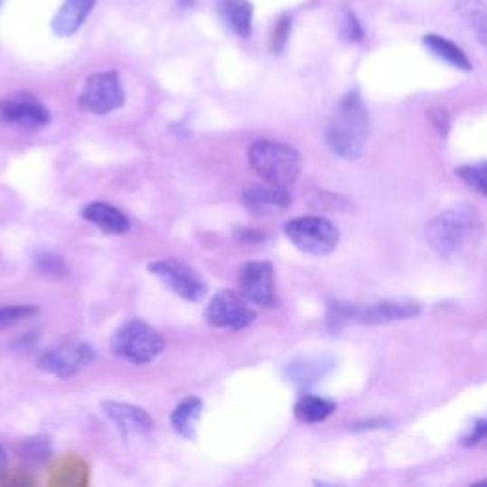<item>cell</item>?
Instances as JSON below:
<instances>
[{
  "label": "cell",
  "mask_w": 487,
  "mask_h": 487,
  "mask_svg": "<svg viewBox=\"0 0 487 487\" xmlns=\"http://www.w3.org/2000/svg\"><path fill=\"white\" fill-rule=\"evenodd\" d=\"M94 349L88 342H63L39 358V370L53 377H73L94 362Z\"/></svg>",
  "instance_id": "10"
},
{
  "label": "cell",
  "mask_w": 487,
  "mask_h": 487,
  "mask_svg": "<svg viewBox=\"0 0 487 487\" xmlns=\"http://www.w3.org/2000/svg\"><path fill=\"white\" fill-rule=\"evenodd\" d=\"M478 223L476 208L471 204H457L444 210L426 227V242L440 258H455L473 237Z\"/></svg>",
  "instance_id": "3"
},
{
  "label": "cell",
  "mask_w": 487,
  "mask_h": 487,
  "mask_svg": "<svg viewBox=\"0 0 487 487\" xmlns=\"http://www.w3.org/2000/svg\"><path fill=\"white\" fill-rule=\"evenodd\" d=\"M149 273L168 290L187 303H202L208 295V284L198 270L182 259L166 258L149 263Z\"/></svg>",
  "instance_id": "7"
},
{
  "label": "cell",
  "mask_w": 487,
  "mask_h": 487,
  "mask_svg": "<svg viewBox=\"0 0 487 487\" xmlns=\"http://www.w3.org/2000/svg\"><path fill=\"white\" fill-rule=\"evenodd\" d=\"M284 232L297 249L316 258L330 256L339 244L337 227L320 215H304L287 221Z\"/></svg>",
  "instance_id": "6"
},
{
  "label": "cell",
  "mask_w": 487,
  "mask_h": 487,
  "mask_svg": "<svg viewBox=\"0 0 487 487\" xmlns=\"http://www.w3.org/2000/svg\"><path fill=\"white\" fill-rule=\"evenodd\" d=\"M6 463H8V455H6V451H5V447H3V445H0V473H3V471H5V466H6Z\"/></svg>",
  "instance_id": "31"
},
{
  "label": "cell",
  "mask_w": 487,
  "mask_h": 487,
  "mask_svg": "<svg viewBox=\"0 0 487 487\" xmlns=\"http://www.w3.org/2000/svg\"><path fill=\"white\" fill-rule=\"evenodd\" d=\"M337 409L335 402L322 398V396H314V394H304L295 402V417L301 423L306 425H314V423H322L326 421L330 415H333Z\"/></svg>",
  "instance_id": "20"
},
{
  "label": "cell",
  "mask_w": 487,
  "mask_h": 487,
  "mask_svg": "<svg viewBox=\"0 0 487 487\" xmlns=\"http://www.w3.org/2000/svg\"><path fill=\"white\" fill-rule=\"evenodd\" d=\"M37 265L41 267V270L46 275H60L65 270L63 261L60 258H56V256H41Z\"/></svg>",
  "instance_id": "27"
},
{
  "label": "cell",
  "mask_w": 487,
  "mask_h": 487,
  "mask_svg": "<svg viewBox=\"0 0 487 487\" xmlns=\"http://www.w3.org/2000/svg\"><path fill=\"white\" fill-rule=\"evenodd\" d=\"M82 218L105 234H126L132 229V223L126 218V213L107 202H92L84 206Z\"/></svg>",
  "instance_id": "15"
},
{
  "label": "cell",
  "mask_w": 487,
  "mask_h": 487,
  "mask_svg": "<svg viewBox=\"0 0 487 487\" xmlns=\"http://www.w3.org/2000/svg\"><path fill=\"white\" fill-rule=\"evenodd\" d=\"M248 162L263 182L290 189L301 175V155L287 143L258 139L248 149Z\"/></svg>",
  "instance_id": "2"
},
{
  "label": "cell",
  "mask_w": 487,
  "mask_h": 487,
  "mask_svg": "<svg viewBox=\"0 0 487 487\" xmlns=\"http://www.w3.org/2000/svg\"><path fill=\"white\" fill-rule=\"evenodd\" d=\"M103 413L113 421V425L122 432L124 438H132V436H141L147 435L155 428V419L151 415L141 409L134 404H126V402H103L101 404Z\"/></svg>",
  "instance_id": "13"
},
{
  "label": "cell",
  "mask_w": 487,
  "mask_h": 487,
  "mask_svg": "<svg viewBox=\"0 0 487 487\" xmlns=\"http://www.w3.org/2000/svg\"><path fill=\"white\" fill-rule=\"evenodd\" d=\"M347 17V20H345V34H347V39L349 41H360V39H362V27H360V23H358V20H356V17L352 15V14H347L345 15Z\"/></svg>",
  "instance_id": "28"
},
{
  "label": "cell",
  "mask_w": 487,
  "mask_h": 487,
  "mask_svg": "<svg viewBox=\"0 0 487 487\" xmlns=\"http://www.w3.org/2000/svg\"><path fill=\"white\" fill-rule=\"evenodd\" d=\"M485 438H487V419L476 423V426L473 430V435L464 440V444L466 445H474V444H478V442H482Z\"/></svg>",
  "instance_id": "30"
},
{
  "label": "cell",
  "mask_w": 487,
  "mask_h": 487,
  "mask_svg": "<svg viewBox=\"0 0 487 487\" xmlns=\"http://www.w3.org/2000/svg\"><path fill=\"white\" fill-rule=\"evenodd\" d=\"M96 3L98 0H65L52 22L53 33H56L58 37H70V34H75L86 22V17L92 14Z\"/></svg>",
  "instance_id": "16"
},
{
  "label": "cell",
  "mask_w": 487,
  "mask_h": 487,
  "mask_svg": "<svg viewBox=\"0 0 487 487\" xmlns=\"http://www.w3.org/2000/svg\"><path fill=\"white\" fill-rule=\"evenodd\" d=\"M17 455H20L23 461L41 464L52 455V447H50L48 438H42V436L29 438V440L22 442L20 447H17Z\"/></svg>",
  "instance_id": "25"
},
{
  "label": "cell",
  "mask_w": 487,
  "mask_h": 487,
  "mask_svg": "<svg viewBox=\"0 0 487 487\" xmlns=\"http://www.w3.org/2000/svg\"><path fill=\"white\" fill-rule=\"evenodd\" d=\"M39 313H41V309L34 304H5V306H0V330L20 326L22 322L34 318Z\"/></svg>",
  "instance_id": "23"
},
{
  "label": "cell",
  "mask_w": 487,
  "mask_h": 487,
  "mask_svg": "<svg viewBox=\"0 0 487 487\" xmlns=\"http://www.w3.org/2000/svg\"><path fill=\"white\" fill-rule=\"evenodd\" d=\"M239 292L258 306H276L275 267L268 261H248L240 267Z\"/></svg>",
  "instance_id": "11"
},
{
  "label": "cell",
  "mask_w": 487,
  "mask_h": 487,
  "mask_svg": "<svg viewBox=\"0 0 487 487\" xmlns=\"http://www.w3.org/2000/svg\"><path fill=\"white\" fill-rule=\"evenodd\" d=\"M124 88L117 70H101L89 75L79 96L80 109L94 115H109L124 105Z\"/></svg>",
  "instance_id": "8"
},
{
  "label": "cell",
  "mask_w": 487,
  "mask_h": 487,
  "mask_svg": "<svg viewBox=\"0 0 487 487\" xmlns=\"http://www.w3.org/2000/svg\"><path fill=\"white\" fill-rule=\"evenodd\" d=\"M370 134L368 107L360 94L351 92L342 98L337 115L326 132L328 147L333 155L345 160H358L366 149Z\"/></svg>",
  "instance_id": "1"
},
{
  "label": "cell",
  "mask_w": 487,
  "mask_h": 487,
  "mask_svg": "<svg viewBox=\"0 0 487 487\" xmlns=\"http://www.w3.org/2000/svg\"><path fill=\"white\" fill-rule=\"evenodd\" d=\"M218 10L223 22L240 37H249L254 6L248 0H218Z\"/></svg>",
  "instance_id": "18"
},
{
  "label": "cell",
  "mask_w": 487,
  "mask_h": 487,
  "mask_svg": "<svg viewBox=\"0 0 487 487\" xmlns=\"http://www.w3.org/2000/svg\"><path fill=\"white\" fill-rule=\"evenodd\" d=\"M457 177L463 179V183L466 187H471L478 194L487 198V160L480 162V164H468V166H459L455 170Z\"/></svg>",
  "instance_id": "24"
},
{
  "label": "cell",
  "mask_w": 487,
  "mask_h": 487,
  "mask_svg": "<svg viewBox=\"0 0 487 487\" xmlns=\"http://www.w3.org/2000/svg\"><path fill=\"white\" fill-rule=\"evenodd\" d=\"M421 313L417 301L407 299H383L370 303H332V316L337 320H352L358 323H389L413 318Z\"/></svg>",
  "instance_id": "5"
},
{
  "label": "cell",
  "mask_w": 487,
  "mask_h": 487,
  "mask_svg": "<svg viewBox=\"0 0 487 487\" xmlns=\"http://www.w3.org/2000/svg\"><path fill=\"white\" fill-rule=\"evenodd\" d=\"M290 20L287 17H282V20L276 23L275 31H273V50L275 52H280L287 41V37H290Z\"/></svg>",
  "instance_id": "26"
},
{
  "label": "cell",
  "mask_w": 487,
  "mask_h": 487,
  "mask_svg": "<svg viewBox=\"0 0 487 487\" xmlns=\"http://www.w3.org/2000/svg\"><path fill=\"white\" fill-rule=\"evenodd\" d=\"M428 118H430L432 124L436 126L438 132H440L442 136L447 134V130H449V118H447L445 111H442V109H432V111L428 113Z\"/></svg>",
  "instance_id": "29"
},
{
  "label": "cell",
  "mask_w": 487,
  "mask_h": 487,
  "mask_svg": "<svg viewBox=\"0 0 487 487\" xmlns=\"http://www.w3.org/2000/svg\"><path fill=\"white\" fill-rule=\"evenodd\" d=\"M0 120L22 130H41L50 124L46 107L29 94H14L0 99Z\"/></svg>",
  "instance_id": "12"
},
{
  "label": "cell",
  "mask_w": 487,
  "mask_h": 487,
  "mask_svg": "<svg viewBox=\"0 0 487 487\" xmlns=\"http://www.w3.org/2000/svg\"><path fill=\"white\" fill-rule=\"evenodd\" d=\"M202 409H204V402L198 398V396H187V398H183L173 407L170 415L172 428L179 436L192 440L196 436V425H198V419H201Z\"/></svg>",
  "instance_id": "17"
},
{
  "label": "cell",
  "mask_w": 487,
  "mask_h": 487,
  "mask_svg": "<svg viewBox=\"0 0 487 487\" xmlns=\"http://www.w3.org/2000/svg\"><path fill=\"white\" fill-rule=\"evenodd\" d=\"M332 368V362L326 358H299L295 362L287 364L286 375L299 387H306L316 383L318 379L326 375V371Z\"/></svg>",
  "instance_id": "19"
},
{
  "label": "cell",
  "mask_w": 487,
  "mask_h": 487,
  "mask_svg": "<svg viewBox=\"0 0 487 487\" xmlns=\"http://www.w3.org/2000/svg\"><path fill=\"white\" fill-rule=\"evenodd\" d=\"M251 303L237 290H221L215 294L206 306V322L220 330H244L256 322V311Z\"/></svg>",
  "instance_id": "9"
},
{
  "label": "cell",
  "mask_w": 487,
  "mask_h": 487,
  "mask_svg": "<svg viewBox=\"0 0 487 487\" xmlns=\"http://www.w3.org/2000/svg\"><path fill=\"white\" fill-rule=\"evenodd\" d=\"M457 12L487 48V3L485 0H457Z\"/></svg>",
  "instance_id": "22"
},
{
  "label": "cell",
  "mask_w": 487,
  "mask_h": 487,
  "mask_svg": "<svg viewBox=\"0 0 487 487\" xmlns=\"http://www.w3.org/2000/svg\"><path fill=\"white\" fill-rule=\"evenodd\" d=\"M244 204L248 210L256 213H273L286 210L292 204V194L286 187H278L273 183H258L249 185L244 191Z\"/></svg>",
  "instance_id": "14"
},
{
  "label": "cell",
  "mask_w": 487,
  "mask_h": 487,
  "mask_svg": "<svg viewBox=\"0 0 487 487\" xmlns=\"http://www.w3.org/2000/svg\"><path fill=\"white\" fill-rule=\"evenodd\" d=\"M423 44L435 53L436 58L444 60L445 63L449 65H454L461 70H471L473 69V63L471 60L466 58V53L455 44V42H451L444 37H438V34H426V37L423 39Z\"/></svg>",
  "instance_id": "21"
},
{
  "label": "cell",
  "mask_w": 487,
  "mask_h": 487,
  "mask_svg": "<svg viewBox=\"0 0 487 487\" xmlns=\"http://www.w3.org/2000/svg\"><path fill=\"white\" fill-rule=\"evenodd\" d=\"M164 337L141 320L124 322L111 337V352L136 366L155 362L164 352Z\"/></svg>",
  "instance_id": "4"
}]
</instances>
